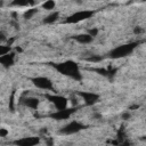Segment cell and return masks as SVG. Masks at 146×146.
I'll return each mask as SVG.
<instances>
[{
  "mask_svg": "<svg viewBox=\"0 0 146 146\" xmlns=\"http://www.w3.org/2000/svg\"><path fill=\"white\" fill-rule=\"evenodd\" d=\"M51 65L55 67L56 71H58L63 75H66L73 80L79 81L82 79V74L80 72L79 65L73 60H66V62H62V63H52Z\"/></svg>",
  "mask_w": 146,
  "mask_h": 146,
  "instance_id": "cell-1",
  "label": "cell"
},
{
  "mask_svg": "<svg viewBox=\"0 0 146 146\" xmlns=\"http://www.w3.org/2000/svg\"><path fill=\"white\" fill-rule=\"evenodd\" d=\"M138 46L137 42H130V43H127V44H121V46H117L115 47L114 49H112L108 54V56L113 59H117V58H122V57H125L128 55H130L135 49L136 47Z\"/></svg>",
  "mask_w": 146,
  "mask_h": 146,
  "instance_id": "cell-2",
  "label": "cell"
},
{
  "mask_svg": "<svg viewBox=\"0 0 146 146\" xmlns=\"http://www.w3.org/2000/svg\"><path fill=\"white\" fill-rule=\"evenodd\" d=\"M94 14H95V11H92V10H80V11H76V13L70 15V16L65 19V23L75 24V23L86 21V19H88V18H91V17L94 16Z\"/></svg>",
  "mask_w": 146,
  "mask_h": 146,
  "instance_id": "cell-3",
  "label": "cell"
},
{
  "mask_svg": "<svg viewBox=\"0 0 146 146\" xmlns=\"http://www.w3.org/2000/svg\"><path fill=\"white\" fill-rule=\"evenodd\" d=\"M84 128H86V125L82 124L81 122H79V121H72V122L67 123L66 125H64L59 130V133H62V135H73V133H76V132L83 130Z\"/></svg>",
  "mask_w": 146,
  "mask_h": 146,
  "instance_id": "cell-4",
  "label": "cell"
},
{
  "mask_svg": "<svg viewBox=\"0 0 146 146\" xmlns=\"http://www.w3.org/2000/svg\"><path fill=\"white\" fill-rule=\"evenodd\" d=\"M31 81L39 89H42V90H51L52 89L51 80L46 76H35V78H32Z\"/></svg>",
  "mask_w": 146,
  "mask_h": 146,
  "instance_id": "cell-5",
  "label": "cell"
},
{
  "mask_svg": "<svg viewBox=\"0 0 146 146\" xmlns=\"http://www.w3.org/2000/svg\"><path fill=\"white\" fill-rule=\"evenodd\" d=\"M46 98L55 105L57 110H63L67 107V98L60 95H46Z\"/></svg>",
  "mask_w": 146,
  "mask_h": 146,
  "instance_id": "cell-6",
  "label": "cell"
},
{
  "mask_svg": "<svg viewBox=\"0 0 146 146\" xmlns=\"http://www.w3.org/2000/svg\"><path fill=\"white\" fill-rule=\"evenodd\" d=\"M78 95L83 99L86 105H94L99 100V95L91 91H79Z\"/></svg>",
  "mask_w": 146,
  "mask_h": 146,
  "instance_id": "cell-7",
  "label": "cell"
},
{
  "mask_svg": "<svg viewBox=\"0 0 146 146\" xmlns=\"http://www.w3.org/2000/svg\"><path fill=\"white\" fill-rule=\"evenodd\" d=\"M75 107H71V108H63V110H57L55 113L50 114V117L57 120V121H60V120H66L68 119L74 112H75Z\"/></svg>",
  "mask_w": 146,
  "mask_h": 146,
  "instance_id": "cell-8",
  "label": "cell"
},
{
  "mask_svg": "<svg viewBox=\"0 0 146 146\" xmlns=\"http://www.w3.org/2000/svg\"><path fill=\"white\" fill-rule=\"evenodd\" d=\"M15 63V52L9 51L2 56H0V65H2L6 68H9Z\"/></svg>",
  "mask_w": 146,
  "mask_h": 146,
  "instance_id": "cell-9",
  "label": "cell"
},
{
  "mask_svg": "<svg viewBox=\"0 0 146 146\" xmlns=\"http://www.w3.org/2000/svg\"><path fill=\"white\" fill-rule=\"evenodd\" d=\"M21 103H22L24 106H26V107H30V108H32V110H38L39 104H40V100H39L36 97H30V96L24 97V96H22Z\"/></svg>",
  "mask_w": 146,
  "mask_h": 146,
  "instance_id": "cell-10",
  "label": "cell"
},
{
  "mask_svg": "<svg viewBox=\"0 0 146 146\" xmlns=\"http://www.w3.org/2000/svg\"><path fill=\"white\" fill-rule=\"evenodd\" d=\"M39 143H40V139L38 137H24V138H21L14 141V144L19 145V146H34Z\"/></svg>",
  "mask_w": 146,
  "mask_h": 146,
  "instance_id": "cell-11",
  "label": "cell"
},
{
  "mask_svg": "<svg viewBox=\"0 0 146 146\" xmlns=\"http://www.w3.org/2000/svg\"><path fill=\"white\" fill-rule=\"evenodd\" d=\"M76 42H79V43H90L91 41H92V36L91 35H89L88 33H86V34H78V35H74V36H72Z\"/></svg>",
  "mask_w": 146,
  "mask_h": 146,
  "instance_id": "cell-12",
  "label": "cell"
},
{
  "mask_svg": "<svg viewBox=\"0 0 146 146\" xmlns=\"http://www.w3.org/2000/svg\"><path fill=\"white\" fill-rule=\"evenodd\" d=\"M59 17V13L58 11H54L51 14H49L47 17H44L43 19V23L44 24H51V23H55Z\"/></svg>",
  "mask_w": 146,
  "mask_h": 146,
  "instance_id": "cell-13",
  "label": "cell"
},
{
  "mask_svg": "<svg viewBox=\"0 0 146 146\" xmlns=\"http://www.w3.org/2000/svg\"><path fill=\"white\" fill-rule=\"evenodd\" d=\"M34 1L32 0H13L11 1V6H16V7H25L29 5H33Z\"/></svg>",
  "mask_w": 146,
  "mask_h": 146,
  "instance_id": "cell-14",
  "label": "cell"
},
{
  "mask_svg": "<svg viewBox=\"0 0 146 146\" xmlns=\"http://www.w3.org/2000/svg\"><path fill=\"white\" fill-rule=\"evenodd\" d=\"M36 13H38V9H36V8H30V9H27V10L24 13V18L30 19V18H32Z\"/></svg>",
  "mask_w": 146,
  "mask_h": 146,
  "instance_id": "cell-15",
  "label": "cell"
},
{
  "mask_svg": "<svg viewBox=\"0 0 146 146\" xmlns=\"http://www.w3.org/2000/svg\"><path fill=\"white\" fill-rule=\"evenodd\" d=\"M55 6H56V3H55L54 0H47V1L42 5V7H43L44 9H47V10H51V9H54Z\"/></svg>",
  "mask_w": 146,
  "mask_h": 146,
  "instance_id": "cell-16",
  "label": "cell"
},
{
  "mask_svg": "<svg viewBox=\"0 0 146 146\" xmlns=\"http://www.w3.org/2000/svg\"><path fill=\"white\" fill-rule=\"evenodd\" d=\"M9 51H11V50H10V46H8V44H6V46L0 44V56L7 54V52H9Z\"/></svg>",
  "mask_w": 146,
  "mask_h": 146,
  "instance_id": "cell-17",
  "label": "cell"
},
{
  "mask_svg": "<svg viewBox=\"0 0 146 146\" xmlns=\"http://www.w3.org/2000/svg\"><path fill=\"white\" fill-rule=\"evenodd\" d=\"M14 98H15V90L11 92V95H10V98H9V110H10L11 112H14V104H15V100H14Z\"/></svg>",
  "mask_w": 146,
  "mask_h": 146,
  "instance_id": "cell-18",
  "label": "cell"
},
{
  "mask_svg": "<svg viewBox=\"0 0 146 146\" xmlns=\"http://www.w3.org/2000/svg\"><path fill=\"white\" fill-rule=\"evenodd\" d=\"M88 34H89V35H91L92 38H95V36L98 34V29H96V27H92V29L88 30Z\"/></svg>",
  "mask_w": 146,
  "mask_h": 146,
  "instance_id": "cell-19",
  "label": "cell"
},
{
  "mask_svg": "<svg viewBox=\"0 0 146 146\" xmlns=\"http://www.w3.org/2000/svg\"><path fill=\"white\" fill-rule=\"evenodd\" d=\"M103 58L100 56H91V57H88L87 60L88 62H100Z\"/></svg>",
  "mask_w": 146,
  "mask_h": 146,
  "instance_id": "cell-20",
  "label": "cell"
},
{
  "mask_svg": "<svg viewBox=\"0 0 146 146\" xmlns=\"http://www.w3.org/2000/svg\"><path fill=\"white\" fill-rule=\"evenodd\" d=\"M8 135V130L5 128H0V137H6Z\"/></svg>",
  "mask_w": 146,
  "mask_h": 146,
  "instance_id": "cell-21",
  "label": "cell"
},
{
  "mask_svg": "<svg viewBox=\"0 0 146 146\" xmlns=\"http://www.w3.org/2000/svg\"><path fill=\"white\" fill-rule=\"evenodd\" d=\"M6 40H7V38H6V34H5L3 32H0V43L5 42Z\"/></svg>",
  "mask_w": 146,
  "mask_h": 146,
  "instance_id": "cell-22",
  "label": "cell"
},
{
  "mask_svg": "<svg viewBox=\"0 0 146 146\" xmlns=\"http://www.w3.org/2000/svg\"><path fill=\"white\" fill-rule=\"evenodd\" d=\"M133 32H135V33H137V34H139V33H143V32H144V30H143V29H140V27H136V29L133 30Z\"/></svg>",
  "mask_w": 146,
  "mask_h": 146,
  "instance_id": "cell-23",
  "label": "cell"
},
{
  "mask_svg": "<svg viewBox=\"0 0 146 146\" xmlns=\"http://www.w3.org/2000/svg\"><path fill=\"white\" fill-rule=\"evenodd\" d=\"M122 117H123L124 120H128V119L130 117V114H129L128 112H125V113H123V114H122Z\"/></svg>",
  "mask_w": 146,
  "mask_h": 146,
  "instance_id": "cell-24",
  "label": "cell"
},
{
  "mask_svg": "<svg viewBox=\"0 0 146 146\" xmlns=\"http://www.w3.org/2000/svg\"><path fill=\"white\" fill-rule=\"evenodd\" d=\"M143 1H145V0H143Z\"/></svg>",
  "mask_w": 146,
  "mask_h": 146,
  "instance_id": "cell-25",
  "label": "cell"
}]
</instances>
